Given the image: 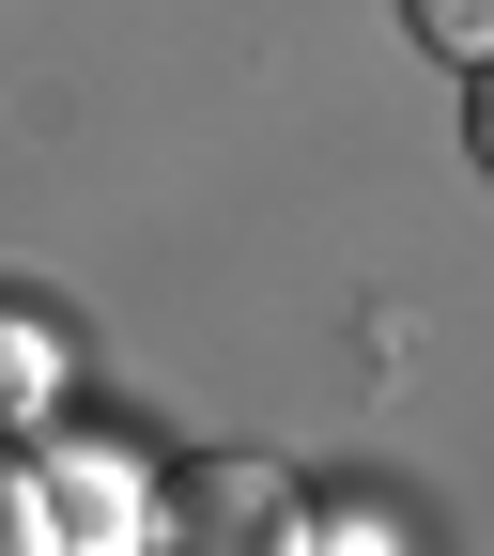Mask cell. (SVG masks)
Segmentation results:
<instances>
[{"mask_svg":"<svg viewBox=\"0 0 494 556\" xmlns=\"http://www.w3.org/2000/svg\"><path fill=\"white\" fill-rule=\"evenodd\" d=\"M155 526L170 556H309V510H294V479L248 464V448H201L155 479Z\"/></svg>","mask_w":494,"mask_h":556,"instance_id":"cell-1","label":"cell"},{"mask_svg":"<svg viewBox=\"0 0 494 556\" xmlns=\"http://www.w3.org/2000/svg\"><path fill=\"white\" fill-rule=\"evenodd\" d=\"M402 31L433 62H494V0H402Z\"/></svg>","mask_w":494,"mask_h":556,"instance_id":"cell-3","label":"cell"},{"mask_svg":"<svg viewBox=\"0 0 494 556\" xmlns=\"http://www.w3.org/2000/svg\"><path fill=\"white\" fill-rule=\"evenodd\" d=\"M464 155L494 170V62H464Z\"/></svg>","mask_w":494,"mask_h":556,"instance_id":"cell-4","label":"cell"},{"mask_svg":"<svg viewBox=\"0 0 494 556\" xmlns=\"http://www.w3.org/2000/svg\"><path fill=\"white\" fill-rule=\"evenodd\" d=\"M47 402H62V340H47V309H16V294H0V448H16Z\"/></svg>","mask_w":494,"mask_h":556,"instance_id":"cell-2","label":"cell"}]
</instances>
